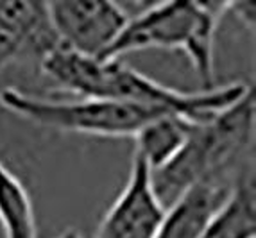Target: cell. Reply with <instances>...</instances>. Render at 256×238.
<instances>
[{
	"mask_svg": "<svg viewBox=\"0 0 256 238\" xmlns=\"http://www.w3.org/2000/svg\"><path fill=\"white\" fill-rule=\"evenodd\" d=\"M242 178L208 179L194 184L165 210L156 238H201Z\"/></svg>",
	"mask_w": 256,
	"mask_h": 238,
	"instance_id": "8",
	"label": "cell"
},
{
	"mask_svg": "<svg viewBox=\"0 0 256 238\" xmlns=\"http://www.w3.org/2000/svg\"><path fill=\"white\" fill-rule=\"evenodd\" d=\"M0 106L20 118L54 131L106 138H134L154 118L172 115L132 102L86 97L63 100L30 95L16 88L0 92Z\"/></svg>",
	"mask_w": 256,
	"mask_h": 238,
	"instance_id": "4",
	"label": "cell"
},
{
	"mask_svg": "<svg viewBox=\"0 0 256 238\" xmlns=\"http://www.w3.org/2000/svg\"><path fill=\"white\" fill-rule=\"evenodd\" d=\"M0 226L4 238H38L34 206L20 179L0 162Z\"/></svg>",
	"mask_w": 256,
	"mask_h": 238,
	"instance_id": "11",
	"label": "cell"
},
{
	"mask_svg": "<svg viewBox=\"0 0 256 238\" xmlns=\"http://www.w3.org/2000/svg\"><path fill=\"white\" fill-rule=\"evenodd\" d=\"M228 2H158L131 14L106 60L147 48L183 50L202 84L215 88L214 42Z\"/></svg>",
	"mask_w": 256,
	"mask_h": 238,
	"instance_id": "3",
	"label": "cell"
},
{
	"mask_svg": "<svg viewBox=\"0 0 256 238\" xmlns=\"http://www.w3.org/2000/svg\"><path fill=\"white\" fill-rule=\"evenodd\" d=\"M228 13H233L244 26L252 29L254 27V2L248 0H235V2H228Z\"/></svg>",
	"mask_w": 256,
	"mask_h": 238,
	"instance_id": "12",
	"label": "cell"
},
{
	"mask_svg": "<svg viewBox=\"0 0 256 238\" xmlns=\"http://www.w3.org/2000/svg\"><path fill=\"white\" fill-rule=\"evenodd\" d=\"M52 29L61 45L92 60H106L131 11L110 0L47 2Z\"/></svg>",
	"mask_w": 256,
	"mask_h": 238,
	"instance_id": "5",
	"label": "cell"
},
{
	"mask_svg": "<svg viewBox=\"0 0 256 238\" xmlns=\"http://www.w3.org/2000/svg\"><path fill=\"white\" fill-rule=\"evenodd\" d=\"M38 64L52 82L77 97L142 104L196 124L214 118L249 90L244 82H230L190 94L178 92L144 76L122 60H92L61 43L43 56Z\"/></svg>",
	"mask_w": 256,
	"mask_h": 238,
	"instance_id": "1",
	"label": "cell"
},
{
	"mask_svg": "<svg viewBox=\"0 0 256 238\" xmlns=\"http://www.w3.org/2000/svg\"><path fill=\"white\" fill-rule=\"evenodd\" d=\"M58 43L47 2L0 0V70L22 58L40 61Z\"/></svg>",
	"mask_w": 256,
	"mask_h": 238,
	"instance_id": "7",
	"label": "cell"
},
{
	"mask_svg": "<svg viewBox=\"0 0 256 238\" xmlns=\"http://www.w3.org/2000/svg\"><path fill=\"white\" fill-rule=\"evenodd\" d=\"M165 208L154 194L150 170L132 152L129 178L97 228L95 238H156Z\"/></svg>",
	"mask_w": 256,
	"mask_h": 238,
	"instance_id": "6",
	"label": "cell"
},
{
	"mask_svg": "<svg viewBox=\"0 0 256 238\" xmlns=\"http://www.w3.org/2000/svg\"><path fill=\"white\" fill-rule=\"evenodd\" d=\"M254 176L246 174L224 202L201 238H254L256 233Z\"/></svg>",
	"mask_w": 256,
	"mask_h": 238,
	"instance_id": "10",
	"label": "cell"
},
{
	"mask_svg": "<svg viewBox=\"0 0 256 238\" xmlns=\"http://www.w3.org/2000/svg\"><path fill=\"white\" fill-rule=\"evenodd\" d=\"M194 124L178 115L154 118L134 136V154L146 162L150 172L162 168L181 150Z\"/></svg>",
	"mask_w": 256,
	"mask_h": 238,
	"instance_id": "9",
	"label": "cell"
},
{
	"mask_svg": "<svg viewBox=\"0 0 256 238\" xmlns=\"http://www.w3.org/2000/svg\"><path fill=\"white\" fill-rule=\"evenodd\" d=\"M254 142V90L206 122L194 124L181 150L150 172L156 197L170 208L194 184L208 179H238L251 172Z\"/></svg>",
	"mask_w": 256,
	"mask_h": 238,
	"instance_id": "2",
	"label": "cell"
},
{
	"mask_svg": "<svg viewBox=\"0 0 256 238\" xmlns=\"http://www.w3.org/2000/svg\"><path fill=\"white\" fill-rule=\"evenodd\" d=\"M54 238H84L81 233L77 230H64L63 233H60L58 236H54Z\"/></svg>",
	"mask_w": 256,
	"mask_h": 238,
	"instance_id": "13",
	"label": "cell"
}]
</instances>
